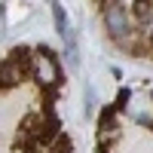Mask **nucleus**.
I'll use <instances>...</instances> for the list:
<instances>
[{
	"instance_id": "8",
	"label": "nucleus",
	"mask_w": 153,
	"mask_h": 153,
	"mask_svg": "<svg viewBox=\"0 0 153 153\" xmlns=\"http://www.w3.org/2000/svg\"><path fill=\"white\" fill-rule=\"evenodd\" d=\"M147 31H150V43H153V16L147 19Z\"/></svg>"
},
{
	"instance_id": "2",
	"label": "nucleus",
	"mask_w": 153,
	"mask_h": 153,
	"mask_svg": "<svg viewBox=\"0 0 153 153\" xmlns=\"http://www.w3.org/2000/svg\"><path fill=\"white\" fill-rule=\"evenodd\" d=\"M126 113L144 129H153V95L150 92H132L126 95Z\"/></svg>"
},
{
	"instance_id": "9",
	"label": "nucleus",
	"mask_w": 153,
	"mask_h": 153,
	"mask_svg": "<svg viewBox=\"0 0 153 153\" xmlns=\"http://www.w3.org/2000/svg\"><path fill=\"white\" fill-rule=\"evenodd\" d=\"M3 28H6V19H3V12H0V37H3Z\"/></svg>"
},
{
	"instance_id": "6",
	"label": "nucleus",
	"mask_w": 153,
	"mask_h": 153,
	"mask_svg": "<svg viewBox=\"0 0 153 153\" xmlns=\"http://www.w3.org/2000/svg\"><path fill=\"white\" fill-rule=\"evenodd\" d=\"M52 16H55V31L65 37V34H68V19H65V9H61L58 3H52Z\"/></svg>"
},
{
	"instance_id": "1",
	"label": "nucleus",
	"mask_w": 153,
	"mask_h": 153,
	"mask_svg": "<svg viewBox=\"0 0 153 153\" xmlns=\"http://www.w3.org/2000/svg\"><path fill=\"white\" fill-rule=\"evenodd\" d=\"M104 28H107V34L117 43H129V37H132L129 9H126L123 3H117V0H110V3L104 6Z\"/></svg>"
},
{
	"instance_id": "5",
	"label": "nucleus",
	"mask_w": 153,
	"mask_h": 153,
	"mask_svg": "<svg viewBox=\"0 0 153 153\" xmlns=\"http://www.w3.org/2000/svg\"><path fill=\"white\" fill-rule=\"evenodd\" d=\"M65 52H68V65L76 71L80 68V46H76V34L68 28V34H65Z\"/></svg>"
},
{
	"instance_id": "4",
	"label": "nucleus",
	"mask_w": 153,
	"mask_h": 153,
	"mask_svg": "<svg viewBox=\"0 0 153 153\" xmlns=\"http://www.w3.org/2000/svg\"><path fill=\"white\" fill-rule=\"evenodd\" d=\"M25 76V61L19 52H12V58L0 61V86H16Z\"/></svg>"
},
{
	"instance_id": "7",
	"label": "nucleus",
	"mask_w": 153,
	"mask_h": 153,
	"mask_svg": "<svg viewBox=\"0 0 153 153\" xmlns=\"http://www.w3.org/2000/svg\"><path fill=\"white\" fill-rule=\"evenodd\" d=\"M95 110H98V98H95L92 89H86V117H92Z\"/></svg>"
},
{
	"instance_id": "3",
	"label": "nucleus",
	"mask_w": 153,
	"mask_h": 153,
	"mask_svg": "<svg viewBox=\"0 0 153 153\" xmlns=\"http://www.w3.org/2000/svg\"><path fill=\"white\" fill-rule=\"evenodd\" d=\"M31 68H34V76H37V83H40V86H55L58 76H61V74H58V61H55V55L49 52V49H37Z\"/></svg>"
}]
</instances>
